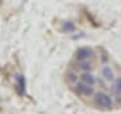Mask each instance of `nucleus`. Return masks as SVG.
I'll return each mask as SVG.
<instances>
[{
	"instance_id": "nucleus-1",
	"label": "nucleus",
	"mask_w": 121,
	"mask_h": 114,
	"mask_svg": "<svg viewBox=\"0 0 121 114\" xmlns=\"http://www.w3.org/2000/svg\"><path fill=\"white\" fill-rule=\"evenodd\" d=\"M94 103L97 107L102 110H112L113 109V101L112 97L104 91H99L94 94Z\"/></svg>"
},
{
	"instance_id": "nucleus-2",
	"label": "nucleus",
	"mask_w": 121,
	"mask_h": 114,
	"mask_svg": "<svg viewBox=\"0 0 121 114\" xmlns=\"http://www.w3.org/2000/svg\"><path fill=\"white\" fill-rule=\"evenodd\" d=\"M74 91L77 93L78 95H82V97H93L95 94L94 91V87L90 86V85L87 83H83V82H77V83H74Z\"/></svg>"
},
{
	"instance_id": "nucleus-3",
	"label": "nucleus",
	"mask_w": 121,
	"mask_h": 114,
	"mask_svg": "<svg viewBox=\"0 0 121 114\" xmlns=\"http://www.w3.org/2000/svg\"><path fill=\"white\" fill-rule=\"evenodd\" d=\"M94 57H95L94 51L90 47H81L75 51L77 61H86V59H90V58H94Z\"/></svg>"
},
{
	"instance_id": "nucleus-4",
	"label": "nucleus",
	"mask_w": 121,
	"mask_h": 114,
	"mask_svg": "<svg viewBox=\"0 0 121 114\" xmlns=\"http://www.w3.org/2000/svg\"><path fill=\"white\" fill-rule=\"evenodd\" d=\"M79 81L83 82V83L90 85V86H94L95 82H97V81H95V77L91 74L90 71H83L82 74L79 75Z\"/></svg>"
},
{
	"instance_id": "nucleus-5",
	"label": "nucleus",
	"mask_w": 121,
	"mask_h": 114,
	"mask_svg": "<svg viewBox=\"0 0 121 114\" xmlns=\"http://www.w3.org/2000/svg\"><path fill=\"white\" fill-rule=\"evenodd\" d=\"M15 82H16V89L19 94H24V91H26V78L22 74H17L15 77Z\"/></svg>"
},
{
	"instance_id": "nucleus-6",
	"label": "nucleus",
	"mask_w": 121,
	"mask_h": 114,
	"mask_svg": "<svg viewBox=\"0 0 121 114\" xmlns=\"http://www.w3.org/2000/svg\"><path fill=\"white\" fill-rule=\"evenodd\" d=\"M101 75H102V78L106 79V81H113L114 79V71L110 66H104L101 69Z\"/></svg>"
},
{
	"instance_id": "nucleus-7",
	"label": "nucleus",
	"mask_w": 121,
	"mask_h": 114,
	"mask_svg": "<svg viewBox=\"0 0 121 114\" xmlns=\"http://www.w3.org/2000/svg\"><path fill=\"white\" fill-rule=\"evenodd\" d=\"M78 69L82 71H90L93 69V63L89 59H86V61H78Z\"/></svg>"
},
{
	"instance_id": "nucleus-8",
	"label": "nucleus",
	"mask_w": 121,
	"mask_h": 114,
	"mask_svg": "<svg viewBox=\"0 0 121 114\" xmlns=\"http://www.w3.org/2000/svg\"><path fill=\"white\" fill-rule=\"evenodd\" d=\"M66 81H67L70 85L77 83L78 82V74L75 71H67V74H66Z\"/></svg>"
},
{
	"instance_id": "nucleus-9",
	"label": "nucleus",
	"mask_w": 121,
	"mask_h": 114,
	"mask_svg": "<svg viewBox=\"0 0 121 114\" xmlns=\"http://www.w3.org/2000/svg\"><path fill=\"white\" fill-rule=\"evenodd\" d=\"M62 31H63V32H73V31H75V24H74V23H71V22L63 23Z\"/></svg>"
},
{
	"instance_id": "nucleus-10",
	"label": "nucleus",
	"mask_w": 121,
	"mask_h": 114,
	"mask_svg": "<svg viewBox=\"0 0 121 114\" xmlns=\"http://www.w3.org/2000/svg\"><path fill=\"white\" fill-rule=\"evenodd\" d=\"M113 90H114L116 94H121V78H118L116 82H114V87H113Z\"/></svg>"
}]
</instances>
